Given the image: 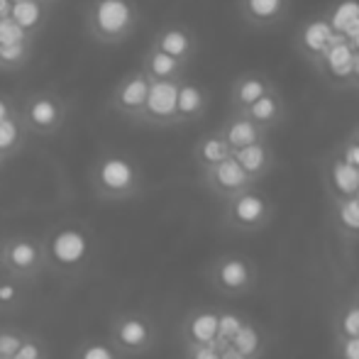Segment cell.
<instances>
[{
	"mask_svg": "<svg viewBox=\"0 0 359 359\" xmlns=\"http://www.w3.org/2000/svg\"><path fill=\"white\" fill-rule=\"evenodd\" d=\"M3 161H5V159H3V156H0V169H3Z\"/></svg>",
	"mask_w": 359,
	"mask_h": 359,
	"instance_id": "ee69618b",
	"label": "cell"
},
{
	"mask_svg": "<svg viewBox=\"0 0 359 359\" xmlns=\"http://www.w3.org/2000/svg\"><path fill=\"white\" fill-rule=\"evenodd\" d=\"M335 184L340 191L345 194H355L359 189V169L350 161H342V164L335 166Z\"/></svg>",
	"mask_w": 359,
	"mask_h": 359,
	"instance_id": "4316f807",
	"label": "cell"
},
{
	"mask_svg": "<svg viewBox=\"0 0 359 359\" xmlns=\"http://www.w3.org/2000/svg\"><path fill=\"white\" fill-rule=\"evenodd\" d=\"M29 37H32V34L25 32L10 15L0 18V44H13V42H20V39H29Z\"/></svg>",
	"mask_w": 359,
	"mask_h": 359,
	"instance_id": "f546056e",
	"label": "cell"
},
{
	"mask_svg": "<svg viewBox=\"0 0 359 359\" xmlns=\"http://www.w3.org/2000/svg\"><path fill=\"white\" fill-rule=\"evenodd\" d=\"M220 135L225 137V142L230 144V149H242V147L257 142V140L266 137V133L262 128H257L250 118H245L242 113H235L225 125L220 128Z\"/></svg>",
	"mask_w": 359,
	"mask_h": 359,
	"instance_id": "ac0fdd59",
	"label": "cell"
},
{
	"mask_svg": "<svg viewBox=\"0 0 359 359\" xmlns=\"http://www.w3.org/2000/svg\"><path fill=\"white\" fill-rule=\"evenodd\" d=\"M230 154H232V149H230V144L225 142V137L220 135V130L205 135V137L196 144V159H198V164L203 166V169L215 166L217 161L227 159Z\"/></svg>",
	"mask_w": 359,
	"mask_h": 359,
	"instance_id": "7402d4cb",
	"label": "cell"
},
{
	"mask_svg": "<svg viewBox=\"0 0 359 359\" xmlns=\"http://www.w3.org/2000/svg\"><path fill=\"white\" fill-rule=\"evenodd\" d=\"M25 137H27V130L20 123L18 113L0 120V156L10 159L13 154H18L25 144Z\"/></svg>",
	"mask_w": 359,
	"mask_h": 359,
	"instance_id": "44dd1931",
	"label": "cell"
},
{
	"mask_svg": "<svg viewBox=\"0 0 359 359\" xmlns=\"http://www.w3.org/2000/svg\"><path fill=\"white\" fill-rule=\"evenodd\" d=\"M347 359H359V335L355 337V340L347 342Z\"/></svg>",
	"mask_w": 359,
	"mask_h": 359,
	"instance_id": "f35d334b",
	"label": "cell"
},
{
	"mask_svg": "<svg viewBox=\"0 0 359 359\" xmlns=\"http://www.w3.org/2000/svg\"><path fill=\"white\" fill-rule=\"evenodd\" d=\"M210 108V93L205 86L191 79H179L176 86V125L198 123Z\"/></svg>",
	"mask_w": 359,
	"mask_h": 359,
	"instance_id": "8fae6325",
	"label": "cell"
},
{
	"mask_svg": "<svg viewBox=\"0 0 359 359\" xmlns=\"http://www.w3.org/2000/svg\"><path fill=\"white\" fill-rule=\"evenodd\" d=\"M340 217L345 225L359 227V201L357 198L345 201V203H342V210H340Z\"/></svg>",
	"mask_w": 359,
	"mask_h": 359,
	"instance_id": "e575fe53",
	"label": "cell"
},
{
	"mask_svg": "<svg viewBox=\"0 0 359 359\" xmlns=\"http://www.w3.org/2000/svg\"><path fill=\"white\" fill-rule=\"evenodd\" d=\"M142 72L149 76V81H179L186 76V64H181L179 59L169 57L166 52H161V49L151 47L144 52L142 57Z\"/></svg>",
	"mask_w": 359,
	"mask_h": 359,
	"instance_id": "e0dca14e",
	"label": "cell"
},
{
	"mask_svg": "<svg viewBox=\"0 0 359 359\" xmlns=\"http://www.w3.org/2000/svg\"><path fill=\"white\" fill-rule=\"evenodd\" d=\"M340 39L335 27L327 18H313L296 32V52L311 64L313 69L320 64V59L327 54V49Z\"/></svg>",
	"mask_w": 359,
	"mask_h": 359,
	"instance_id": "52a82bcc",
	"label": "cell"
},
{
	"mask_svg": "<svg viewBox=\"0 0 359 359\" xmlns=\"http://www.w3.org/2000/svg\"><path fill=\"white\" fill-rule=\"evenodd\" d=\"M10 0H0V18H5V15H10Z\"/></svg>",
	"mask_w": 359,
	"mask_h": 359,
	"instance_id": "60d3db41",
	"label": "cell"
},
{
	"mask_svg": "<svg viewBox=\"0 0 359 359\" xmlns=\"http://www.w3.org/2000/svg\"><path fill=\"white\" fill-rule=\"evenodd\" d=\"M5 242V266L3 271L8 276H15L20 281H32L47 266V252L44 245L32 237H10Z\"/></svg>",
	"mask_w": 359,
	"mask_h": 359,
	"instance_id": "277c9868",
	"label": "cell"
},
{
	"mask_svg": "<svg viewBox=\"0 0 359 359\" xmlns=\"http://www.w3.org/2000/svg\"><path fill=\"white\" fill-rule=\"evenodd\" d=\"M194 359H220V355L210 347V342L208 345H203V347H198V350L194 352Z\"/></svg>",
	"mask_w": 359,
	"mask_h": 359,
	"instance_id": "8d00e7d4",
	"label": "cell"
},
{
	"mask_svg": "<svg viewBox=\"0 0 359 359\" xmlns=\"http://www.w3.org/2000/svg\"><path fill=\"white\" fill-rule=\"evenodd\" d=\"M205 179L213 189L222 191V194H235V191H242L250 181L247 171L240 166V161L235 156H227V159L217 161L215 166H208L205 169Z\"/></svg>",
	"mask_w": 359,
	"mask_h": 359,
	"instance_id": "2e32d148",
	"label": "cell"
},
{
	"mask_svg": "<svg viewBox=\"0 0 359 359\" xmlns=\"http://www.w3.org/2000/svg\"><path fill=\"white\" fill-rule=\"evenodd\" d=\"M13 359H47V352H44V345L32 335H25L22 345L18 347V352L13 355Z\"/></svg>",
	"mask_w": 359,
	"mask_h": 359,
	"instance_id": "1f68e13d",
	"label": "cell"
},
{
	"mask_svg": "<svg viewBox=\"0 0 359 359\" xmlns=\"http://www.w3.org/2000/svg\"><path fill=\"white\" fill-rule=\"evenodd\" d=\"M232 156L240 161V166L247 171V176L262 174V171H266V169H269V164H271V149H269L266 137H262V140H257V142L242 147V149H235V151H232Z\"/></svg>",
	"mask_w": 359,
	"mask_h": 359,
	"instance_id": "ffe728a7",
	"label": "cell"
},
{
	"mask_svg": "<svg viewBox=\"0 0 359 359\" xmlns=\"http://www.w3.org/2000/svg\"><path fill=\"white\" fill-rule=\"evenodd\" d=\"M15 113L25 125L27 135L32 133L39 137H52L67 125L69 105L62 95L52 93V90H37V93L27 95Z\"/></svg>",
	"mask_w": 359,
	"mask_h": 359,
	"instance_id": "3957f363",
	"label": "cell"
},
{
	"mask_svg": "<svg viewBox=\"0 0 359 359\" xmlns=\"http://www.w3.org/2000/svg\"><path fill=\"white\" fill-rule=\"evenodd\" d=\"M74 359H120V357H118V347L113 342L88 340L76 350Z\"/></svg>",
	"mask_w": 359,
	"mask_h": 359,
	"instance_id": "484cf974",
	"label": "cell"
},
{
	"mask_svg": "<svg viewBox=\"0 0 359 359\" xmlns=\"http://www.w3.org/2000/svg\"><path fill=\"white\" fill-rule=\"evenodd\" d=\"M0 359H5V357H0Z\"/></svg>",
	"mask_w": 359,
	"mask_h": 359,
	"instance_id": "bcb514c9",
	"label": "cell"
},
{
	"mask_svg": "<svg viewBox=\"0 0 359 359\" xmlns=\"http://www.w3.org/2000/svg\"><path fill=\"white\" fill-rule=\"evenodd\" d=\"M232 347H235L237 352H242V355H252V352L257 350V332L252 330V327L247 325H240V330L232 335Z\"/></svg>",
	"mask_w": 359,
	"mask_h": 359,
	"instance_id": "4dcf8cb0",
	"label": "cell"
},
{
	"mask_svg": "<svg viewBox=\"0 0 359 359\" xmlns=\"http://www.w3.org/2000/svg\"><path fill=\"white\" fill-rule=\"evenodd\" d=\"M220 279L225 286H242L247 281V269L240 262H227L220 271Z\"/></svg>",
	"mask_w": 359,
	"mask_h": 359,
	"instance_id": "d6a6232c",
	"label": "cell"
},
{
	"mask_svg": "<svg viewBox=\"0 0 359 359\" xmlns=\"http://www.w3.org/2000/svg\"><path fill=\"white\" fill-rule=\"evenodd\" d=\"M10 3H18V0H10Z\"/></svg>",
	"mask_w": 359,
	"mask_h": 359,
	"instance_id": "f6af8a7d",
	"label": "cell"
},
{
	"mask_svg": "<svg viewBox=\"0 0 359 359\" xmlns=\"http://www.w3.org/2000/svg\"><path fill=\"white\" fill-rule=\"evenodd\" d=\"M44 3H47V5H54V3H59V0H44Z\"/></svg>",
	"mask_w": 359,
	"mask_h": 359,
	"instance_id": "7bdbcfd3",
	"label": "cell"
},
{
	"mask_svg": "<svg viewBox=\"0 0 359 359\" xmlns=\"http://www.w3.org/2000/svg\"><path fill=\"white\" fill-rule=\"evenodd\" d=\"M90 189L100 201L133 198L142 189V174L130 156L105 151L90 169Z\"/></svg>",
	"mask_w": 359,
	"mask_h": 359,
	"instance_id": "7a4b0ae2",
	"label": "cell"
},
{
	"mask_svg": "<svg viewBox=\"0 0 359 359\" xmlns=\"http://www.w3.org/2000/svg\"><path fill=\"white\" fill-rule=\"evenodd\" d=\"M147 93H149V76H147L142 69L137 72L128 74L118 86L113 88L110 93V110L128 120H135L140 115V110L144 108V100H147Z\"/></svg>",
	"mask_w": 359,
	"mask_h": 359,
	"instance_id": "ba28073f",
	"label": "cell"
},
{
	"mask_svg": "<svg viewBox=\"0 0 359 359\" xmlns=\"http://www.w3.org/2000/svg\"><path fill=\"white\" fill-rule=\"evenodd\" d=\"M88 237L81 227L64 225L52 235V240L44 245L47 252V264L52 262L57 269L64 271H79L86 264L88 257Z\"/></svg>",
	"mask_w": 359,
	"mask_h": 359,
	"instance_id": "5b68a950",
	"label": "cell"
},
{
	"mask_svg": "<svg viewBox=\"0 0 359 359\" xmlns=\"http://www.w3.org/2000/svg\"><path fill=\"white\" fill-rule=\"evenodd\" d=\"M151 47L161 49V52H166L169 57L179 59L181 64L189 67V64L196 59V54H198V37H196L194 29L186 27V25L171 22L154 34Z\"/></svg>",
	"mask_w": 359,
	"mask_h": 359,
	"instance_id": "9c48e42d",
	"label": "cell"
},
{
	"mask_svg": "<svg viewBox=\"0 0 359 359\" xmlns=\"http://www.w3.org/2000/svg\"><path fill=\"white\" fill-rule=\"evenodd\" d=\"M345 330L355 337L359 335V311H352L350 316L345 318Z\"/></svg>",
	"mask_w": 359,
	"mask_h": 359,
	"instance_id": "d590c367",
	"label": "cell"
},
{
	"mask_svg": "<svg viewBox=\"0 0 359 359\" xmlns=\"http://www.w3.org/2000/svg\"><path fill=\"white\" fill-rule=\"evenodd\" d=\"M34 52V37L20 39L13 44H0V69L3 72H18V69L27 67Z\"/></svg>",
	"mask_w": 359,
	"mask_h": 359,
	"instance_id": "603a6c76",
	"label": "cell"
},
{
	"mask_svg": "<svg viewBox=\"0 0 359 359\" xmlns=\"http://www.w3.org/2000/svg\"><path fill=\"white\" fill-rule=\"evenodd\" d=\"M15 108L13 103H10V98H5V95H0V120L8 118V115H13Z\"/></svg>",
	"mask_w": 359,
	"mask_h": 359,
	"instance_id": "74e56055",
	"label": "cell"
},
{
	"mask_svg": "<svg viewBox=\"0 0 359 359\" xmlns=\"http://www.w3.org/2000/svg\"><path fill=\"white\" fill-rule=\"evenodd\" d=\"M10 18L27 34L37 37V32L47 22V3L44 0H18L10 5Z\"/></svg>",
	"mask_w": 359,
	"mask_h": 359,
	"instance_id": "d6986e66",
	"label": "cell"
},
{
	"mask_svg": "<svg viewBox=\"0 0 359 359\" xmlns=\"http://www.w3.org/2000/svg\"><path fill=\"white\" fill-rule=\"evenodd\" d=\"M22 340H25V332L13 330V327H0V357L13 359L18 347L22 345Z\"/></svg>",
	"mask_w": 359,
	"mask_h": 359,
	"instance_id": "f1b7e54d",
	"label": "cell"
},
{
	"mask_svg": "<svg viewBox=\"0 0 359 359\" xmlns=\"http://www.w3.org/2000/svg\"><path fill=\"white\" fill-rule=\"evenodd\" d=\"M240 330V320L235 316H225V318H217V337L222 340H232V335Z\"/></svg>",
	"mask_w": 359,
	"mask_h": 359,
	"instance_id": "836d02e7",
	"label": "cell"
},
{
	"mask_svg": "<svg viewBox=\"0 0 359 359\" xmlns=\"http://www.w3.org/2000/svg\"><path fill=\"white\" fill-rule=\"evenodd\" d=\"M237 10L247 27L274 29L288 18L291 0H237Z\"/></svg>",
	"mask_w": 359,
	"mask_h": 359,
	"instance_id": "30bf717a",
	"label": "cell"
},
{
	"mask_svg": "<svg viewBox=\"0 0 359 359\" xmlns=\"http://www.w3.org/2000/svg\"><path fill=\"white\" fill-rule=\"evenodd\" d=\"M264 208H266L264 201L255 194H242L240 198L235 201V205H232L235 217L240 222H247V225H252V222L259 220V217L264 215Z\"/></svg>",
	"mask_w": 359,
	"mask_h": 359,
	"instance_id": "cb8c5ba5",
	"label": "cell"
},
{
	"mask_svg": "<svg viewBox=\"0 0 359 359\" xmlns=\"http://www.w3.org/2000/svg\"><path fill=\"white\" fill-rule=\"evenodd\" d=\"M176 86L179 81H149L144 108L135 118V123L151 128H171L176 125Z\"/></svg>",
	"mask_w": 359,
	"mask_h": 359,
	"instance_id": "8992f818",
	"label": "cell"
},
{
	"mask_svg": "<svg viewBox=\"0 0 359 359\" xmlns=\"http://www.w3.org/2000/svg\"><path fill=\"white\" fill-rule=\"evenodd\" d=\"M189 330L196 342L208 345V342H213L217 337V318L213 313H201V316H196L194 320H191Z\"/></svg>",
	"mask_w": 359,
	"mask_h": 359,
	"instance_id": "d4e9b609",
	"label": "cell"
},
{
	"mask_svg": "<svg viewBox=\"0 0 359 359\" xmlns=\"http://www.w3.org/2000/svg\"><path fill=\"white\" fill-rule=\"evenodd\" d=\"M318 72L332 86H352V69H355V47L347 37H340L318 64Z\"/></svg>",
	"mask_w": 359,
	"mask_h": 359,
	"instance_id": "7c38bea8",
	"label": "cell"
},
{
	"mask_svg": "<svg viewBox=\"0 0 359 359\" xmlns=\"http://www.w3.org/2000/svg\"><path fill=\"white\" fill-rule=\"evenodd\" d=\"M220 359H245V355H242V352H237L235 347H225Z\"/></svg>",
	"mask_w": 359,
	"mask_h": 359,
	"instance_id": "ab89813d",
	"label": "cell"
},
{
	"mask_svg": "<svg viewBox=\"0 0 359 359\" xmlns=\"http://www.w3.org/2000/svg\"><path fill=\"white\" fill-rule=\"evenodd\" d=\"M271 88H276L274 79L262 72H245L232 81L230 88V108L232 113H240V110L250 108L255 100H259L264 93H269Z\"/></svg>",
	"mask_w": 359,
	"mask_h": 359,
	"instance_id": "4fadbf2b",
	"label": "cell"
},
{
	"mask_svg": "<svg viewBox=\"0 0 359 359\" xmlns=\"http://www.w3.org/2000/svg\"><path fill=\"white\" fill-rule=\"evenodd\" d=\"M240 113L245 115V118H250L257 128H262L264 133H269L271 128H276V125L284 123L286 100H284V95H281L279 88H271L269 93H264L259 100H255L250 108L240 110Z\"/></svg>",
	"mask_w": 359,
	"mask_h": 359,
	"instance_id": "5bb4252c",
	"label": "cell"
},
{
	"mask_svg": "<svg viewBox=\"0 0 359 359\" xmlns=\"http://www.w3.org/2000/svg\"><path fill=\"white\" fill-rule=\"evenodd\" d=\"M149 323L140 316H123L113 323V345L123 352H140L149 345Z\"/></svg>",
	"mask_w": 359,
	"mask_h": 359,
	"instance_id": "9a60e30c",
	"label": "cell"
},
{
	"mask_svg": "<svg viewBox=\"0 0 359 359\" xmlns=\"http://www.w3.org/2000/svg\"><path fill=\"white\" fill-rule=\"evenodd\" d=\"M22 284L25 281L8 276V279H0V308H15L22 301Z\"/></svg>",
	"mask_w": 359,
	"mask_h": 359,
	"instance_id": "83f0119b",
	"label": "cell"
},
{
	"mask_svg": "<svg viewBox=\"0 0 359 359\" xmlns=\"http://www.w3.org/2000/svg\"><path fill=\"white\" fill-rule=\"evenodd\" d=\"M140 18L142 13L135 0H90L86 10V32L95 44L118 47L135 34Z\"/></svg>",
	"mask_w": 359,
	"mask_h": 359,
	"instance_id": "6da1fadb",
	"label": "cell"
},
{
	"mask_svg": "<svg viewBox=\"0 0 359 359\" xmlns=\"http://www.w3.org/2000/svg\"><path fill=\"white\" fill-rule=\"evenodd\" d=\"M3 266H5V242L0 240V271H3Z\"/></svg>",
	"mask_w": 359,
	"mask_h": 359,
	"instance_id": "b9f144b4",
	"label": "cell"
}]
</instances>
